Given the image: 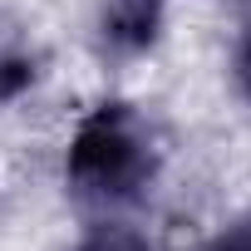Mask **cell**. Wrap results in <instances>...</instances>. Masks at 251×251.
I'll return each instance as SVG.
<instances>
[{
	"mask_svg": "<svg viewBox=\"0 0 251 251\" xmlns=\"http://www.w3.org/2000/svg\"><path fill=\"white\" fill-rule=\"evenodd\" d=\"M69 187L89 202H123L133 197L148 173H153V153H148V133L143 123L123 108V103H103L94 108L79 133L69 143Z\"/></svg>",
	"mask_w": 251,
	"mask_h": 251,
	"instance_id": "6da1fadb",
	"label": "cell"
},
{
	"mask_svg": "<svg viewBox=\"0 0 251 251\" xmlns=\"http://www.w3.org/2000/svg\"><path fill=\"white\" fill-rule=\"evenodd\" d=\"M79 251H148V241L138 236V231H123V226H103V231H94Z\"/></svg>",
	"mask_w": 251,
	"mask_h": 251,
	"instance_id": "7a4b0ae2",
	"label": "cell"
},
{
	"mask_svg": "<svg viewBox=\"0 0 251 251\" xmlns=\"http://www.w3.org/2000/svg\"><path fill=\"white\" fill-rule=\"evenodd\" d=\"M236 74H241V89L251 94V35H246V45H241V59H236Z\"/></svg>",
	"mask_w": 251,
	"mask_h": 251,
	"instance_id": "3957f363",
	"label": "cell"
},
{
	"mask_svg": "<svg viewBox=\"0 0 251 251\" xmlns=\"http://www.w3.org/2000/svg\"><path fill=\"white\" fill-rule=\"evenodd\" d=\"M217 251H251V231H236L231 241H222Z\"/></svg>",
	"mask_w": 251,
	"mask_h": 251,
	"instance_id": "277c9868",
	"label": "cell"
}]
</instances>
